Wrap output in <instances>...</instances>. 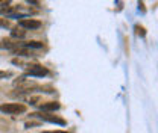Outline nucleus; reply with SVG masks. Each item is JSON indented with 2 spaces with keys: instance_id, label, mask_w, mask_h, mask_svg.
<instances>
[{
  "instance_id": "1",
  "label": "nucleus",
  "mask_w": 158,
  "mask_h": 133,
  "mask_svg": "<svg viewBox=\"0 0 158 133\" xmlns=\"http://www.w3.org/2000/svg\"><path fill=\"white\" fill-rule=\"evenodd\" d=\"M26 111V106L21 103H5L0 104V112L8 115H15V114H23Z\"/></svg>"
},
{
  "instance_id": "2",
  "label": "nucleus",
  "mask_w": 158,
  "mask_h": 133,
  "mask_svg": "<svg viewBox=\"0 0 158 133\" xmlns=\"http://www.w3.org/2000/svg\"><path fill=\"white\" fill-rule=\"evenodd\" d=\"M19 27H21L23 30L27 29V30H34V29H38L41 27V21L34 18H23L19 21Z\"/></svg>"
},
{
  "instance_id": "3",
  "label": "nucleus",
  "mask_w": 158,
  "mask_h": 133,
  "mask_svg": "<svg viewBox=\"0 0 158 133\" xmlns=\"http://www.w3.org/2000/svg\"><path fill=\"white\" fill-rule=\"evenodd\" d=\"M34 116H38L41 118L43 121H47V123H53V124H59V126H65V119L59 118L56 115H52V114H34Z\"/></svg>"
},
{
  "instance_id": "4",
  "label": "nucleus",
  "mask_w": 158,
  "mask_h": 133,
  "mask_svg": "<svg viewBox=\"0 0 158 133\" xmlns=\"http://www.w3.org/2000/svg\"><path fill=\"white\" fill-rule=\"evenodd\" d=\"M26 71H27L29 76H35V77H43L47 74V70L43 65H27Z\"/></svg>"
},
{
  "instance_id": "5",
  "label": "nucleus",
  "mask_w": 158,
  "mask_h": 133,
  "mask_svg": "<svg viewBox=\"0 0 158 133\" xmlns=\"http://www.w3.org/2000/svg\"><path fill=\"white\" fill-rule=\"evenodd\" d=\"M40 109H41V112H46V114H47V112H52V111H58L59 103H56V101H49V103L41 104Z\"/></svg>"
},
{
  "instance_id": "6",
  "label": "nucleus",
  "mask_w": 158,
  "mask_h": 133,
  "mask_svg": "<svg viewBox=\"0 0 158 133\" xmlns=\"http://www.w3.org/2000/svg\"><path fill=\"white\" fill-rule=\"evenodd\" d=\"M11 37L12 38H24L26 37V30H23L21 27H15L11 30Z\"/></svg>"
},
{
  "instance_id": "7",
  "label": "nucleus",
  "mask_w": 158,
  "mask_h": 133,
  "mask_svg": "<svg viewBox=\"0 0 158 133\" xmlns=\"http://www.w3.org/2000/svg\"><path fill=\"white\" fill-rule=\"evenodd\" d=\"M23 45L26 49H43V42H40V41H31V42H26Z\"/></svg>"
},
{
  "instance_id": "8",
  "label": "nucleus",
  "mask_w": 158,
  "mask_h": 133,
  "mask_svg": "<svg viewBox=\"0 0 158 133\" xmlns=\"http://www.w3.org/2000/svg\"><path fill=\"white\" fill-rule=\"evenodd\" d=\"M17 47V44L11 42V41H2L0 42V49H8V50H14Z\"/></svg>"
},
{
  "instance_id": "9",
  "label": "nucleus",
  "mask_w": 158,
  "mask_h": 133,
  "mask_svg": "<svg viewBox=\"0 0 158 133\" xmlns=\"http://www.w3.org/2000/svg\"><path fill=\"white\" fill-rule=\"evenodd\" d=\"M17 56H31V53L29 52H26V50H15L14 52Z\"/></svg>"
},
{
  "instance_id": "10",
  "label": "nucleus",
  "mask_w": 158,
  "mask_h": 133,
  "mask_svg": "<svg viewBox=\"0 0 158 133\" xmlns=\"http://www.w3.org/2000/svg\"><path fill=\"white\" fill-rule=\"evenodd\" d=\"M11 73H6V71H0V79H5V77H9Z\"/></svg>"
},
{
  "instance_id": "11",
  "label": "nucleus",
  "mask_w": 158,
  "mask_h": 133,
  "mask_svg": "<svg viewBox=\"0 0 158 133\" xmlns=\"http://www.w3.org/2000/svg\"><path fill=\"white\" fill-rule=\"evenodd\" d=\"M0 26H2V27H9V23H8V21H3V20H0Z\"/></svg>"
},
{
  "instance_id": "12",
  "label": "nucleus",
  "mask_w": 158,
  "mask_h": 133,
  "mask_svg": "<svg viewBox=\"0 0 158 133\" xmlns=\"http://www.w3.org/2000/svg\"><path fill=\"white\" fill-rule=\"evenodd\" d=\"M41 133H69V132H62V130H53V132H41Z\"/></svg>"
}]
</instances>
